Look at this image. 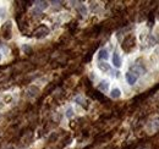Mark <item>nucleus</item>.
<instances>
[{
	"label": "nucleus",
	"instance_id": "9b49d317",
	"mask_svg": "<svg viewBox=\"0 0 159 149\" xmlns=\"http://www.w3.org/2000/svg\"><path fill=\"white\" fill-rule=\"evenodd\" d=\"M75 103H77L79 105L83 106L84 109H87V108H88V105H89V104H88V102H87L83 97H81V95H79V97H76V98H75Z\"/></svg>",
	"mask_w": 159,
	"mask_h": 149
},
{
	"label": "nucleus",
	"instance_id": "f257e3e1",
	"mask_svg": "<svg viewBox=\"0 0 159 149\" xmlns=\"http://www.w3.org/2000/svg\"><path fill=\"white\" fill-rule=\"evenodd\" d=\"M121 48L125 53H131L136 48V37L134 34H127L121 43Z\"/></svg>",
	"mask_w": 159,
	"mask_h": 149
},
{
	"label": "nucleus",
	"instance_id": "a211bd4d",
	"mask_svg": "<svg viewBox=\"0 0 159 149\" xmlns=\"http://www.w3.org/2000/svg\"><path fill=\"white\" fill-rule=\"evenodd\" d=\"M1 59H2V54L0 53V61H1Z\"/></svg>",
	"mask_w": 159,
	"mask_h": 149
},
{
	"label": "nucleus",
	"instance_id": "dca6fc26",
	"mask_svg": "<svg viewBox=\"0 0 159 149\" xmlns=\"http://www.w3.org/2000/svg\"><path fill=\"white\" fill-rule=\"evenodd\" d=\"M32 15H33V16H41V15H42V11H41L39 9H37V7H34V9L32 10Z\"/></svg>",
	"mask_w": 159,
	"mask_h": 149
},
{
	"label": "nucleus",
	"instance_id": "423d86ee",
	"mask_svg": "<svg viewBox=\"0 0 159 149\" xmlns=\"http://www.w3.org/2000/svg\"><path fill=\"white\" fill-rule=\"evenodd\" d=\"M111 61H113V65L116 67V69H119V67H121V65H122V60H121V56L119 55V53H116V51H114L113 53V58H111Z\"/></svg>",
	"mask_w": 159,
	"mask_h": 149
},
{
	"label": "nucleus",
	"instance_id": "4468645a",
	"mask_svg": "<svg viewBox=\"0 0 159 149\" xmlns=\"http://www.w3.org/2000/svg\"><path fill=\"white\" fill-rule=\"evenodd\" d=\"M77 12H79L82 17H86L87 16V7H86V5H83V4L79 5L77 6Z\"/></svg>",
	"mask_w": 159,
	"mask_h": 149
},
{
	"label": "nucleus",
	"instance_id": "39448f33",
	"mask_svg": "<svg viewBox=\"0 0 159 149\" xmlns=\"http://www.w3.org/2000/svg\"><path fill=\"white\" fill-rule=\"evenodd\" d=\"M39 93H41V91L37 86H29L27 89V97H29V98H37L39 95Z\"/></svg>",
	"mask_w": 159,
	"mask_h": 149
},
{
	"label": "nucleus",
	"instance_id": "9d476101",
	"mask_svg": "<svg viewBox=\"0 0 159 149\" xmlns=\"http://www.w3.org/2000/svg\"><path fill=\"white\" fill-rule=\"evenodd\" d=\"M97 88H98V91H100V92H108V89H109V81H107V80H103V81H100L99 83H98V86H97Z\"/></svg>",
	"mask_w": 159,
	"mask_h": 149
},
{
	"label": "nucleus",
	"instance_id": "ddd939ff",
	"mask_svg": "<svg viewBox=\"0 0 159 149\" xmlns=\"http://www.w3.org/2000/svg\"><path fill=\"white\" fill-rule=\"evenodd\" d=\"M110 97L113 99H119L121 97V91L119 88H113L111 92H110Z\"/></svg>",
	"mask_w": 159,
	"mask_h": 149
},
{
	"label": "nucleus",
	"instance_id": "2eb2a0df",
	"mask_svg": "<svg viewBox=\"0 0 159 149\" xmlns=\"http://www.w3.org/2000/svg\"><path fill=\"white\" fill-rule=\"evenodd\" d=\"M66 117L68 119H71V117H74V109L72 108H68V110H66Z\"/></svg>",
	"mask_w": 159,
	"mask_h": 149
},
{
	"label": "nucleus",
	"instance_id": "6e6552de",
	"mask_svg": "<svg viewBox=\"0 0 159 149\" xmlns=\"http://www.w3.org/2000/svg\"><path fill=\"white\" fill-rule=\"evenodd\" d=\"M108 59H109V51L105 48H102L98 51V60L99 61H107Z\"/></svg>",
	"mask_w": 159,
	"mask_h": 149
},
{
	"label": "nucleus",
	"instance_id": "1a4fd4ad",
	"mask_svg": "<svg viewBox=\"0 0 159 149\" xmlns=\"http://www.w3.org/2000/svg\"><path fill=\"white\" fill-rule=\"evenodd\" d=\"M98 69H99L103 73H107V72H109V71L111 70L110 65H109L107 61H99V64H98Z\"/></svg>",
	"mask_w": 159,
	"mask_h": 149
},
{
	"label": "nucleus",
	"instance_id": "20e7f679",
	"mask_svg": "<svg viewBox=\"0 0 159 149\" xmlns=\"http://www.w3.org/2000/svg\"><path fill=\"white\" fill-rule=\"evenodd\" d=\"M130 72H132L134 75H136V76L138 77L140 75H143V73H146V67H145L142 64H135L134 66H131V69H130Z\"/></svg>",
	"mask_w": 159,
	"mask_h": 149
},
{
	"label": "nucleus",
	"instance_id": "6ab92c4d",
	"mask_svg": "<svg viewBox=\"0 0 159 149\" xmlns=\"http://www.w3.org/2000/svg\"><path fill=\"white\" fill-rule=\"evenodd\" d=\"M7 149H15L14 147H10V148H7Z\"/></svg>",
	"mask_w": 159,
	"mask_h": 149
},
{
	"label": "nucleus",
	"instance_id": "f03ea898",
	"mask_svg": "<svg viewBox=\"0 0 159 149\" xmlns=\"http://www.w3.org/2000/svg\"><path fill=\"white\" fill-rule=\"evenodd\" d=\"M49 32H50V31H49V28H48L45 24H41V26H38V27L33 31V37L41 39V38L47 37V35L49 34Z\"/></svg>",
	"mask_w": 159,
	"mask_h": 149
},
{
	"label": "nucleus",
	"instance_id": "f3484780",
	"mask_svg": "<svg viewBox=\"0 0 159 149\" xmlns=\"http://www.w3.org/2000/svg\"><path fill=\"white\" fill-rule=\"evenodd\" d=\"M6 15V9L5 7H0V18H4Z\"/></svg>",
	"mask_w": 159,
	"mask_h": 149
},
{
	"label": "nucleus",
	"instance_id": "f8f14e48",
	"mask_svg": "<svg viewBox=\"0 0 159 149\" xmlns=\"http://www.w3.org/2000/svg\"><path fill=\"white\" fill-rule=\"evenodd\" d=\"M34 4H36V7L39 9L41 11L45 10V9L49 6V2H48V1H36Z\"/></svg>",
	"mask_w": 159,
	"mask_h": 149
},
{
	"label": "nucleus",
	"instance_id": "0eeeda50",
	"mask_svg": "<svg viewBox=\"0 0 159 149\" xmlns=\"http://www.w3.org/2000/svg\"><path fill=\"white\" fill-rule=\"evenodd\" d=\"M125 78H126V82L130 84V86H134L136 82H137V76L136 75H134L132 72H130V71H127L126 73H125Z\"/></svg>",
	"mask_w": 159,
	"mask_h": 149
},
{
	"label": "nucleus",
	"instance_id": "7ed1b4c3",
	"mask_svg": "<svg viewBox=\"0 0 159 149\" xmlns=\"http://www.w3.org/2000/svg\"><path fill=\"white\" fill-rule=\"evenodd\" d=\"M2 35L6 40L11 39V29H12V22L11 21H7L4 26H2Z\"/></svg>",
	"mask_w": 159,
	"mask_h": 149
}]
</instances>
